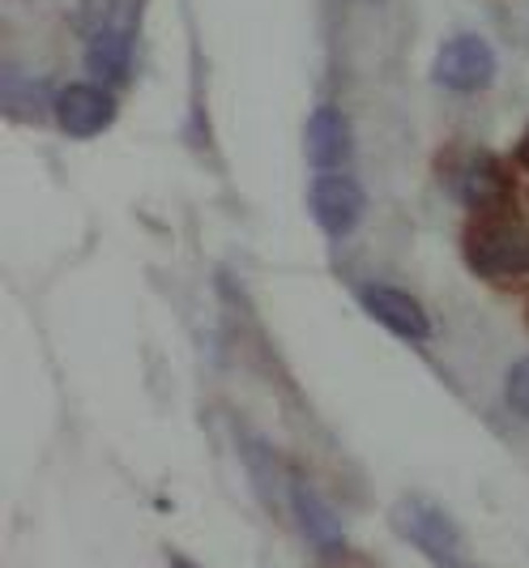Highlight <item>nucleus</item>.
<instances>
[{"instance_id":"obj_1","label":"nucleus","mask_w":529,"mask_h":568,"mask_svg":"<svg viewBox=\"0 0 529 568\" xmlns=\"http://www.w3.org/2000/svg\"><path fill=\"white\" fill-rule=\"evenodd\" d=\"M466 261L482 278L529 274V227L521 219H512V210L474 214L466 231Z\"/></svg>"},{"instance_id":"obj_2","label":"nucleus","mask_w":529,"mask_h":568,"mask_svg":"<svg viewBox=\"0 0 529 568\" xmlns=\"http://www.w3.org/2000/svg\"><path fill=\"white\" fill-rule=\"evenodd\" d=\"M393 530L410 542V547H418L436 568H466L461 530H457V521L440 505H431L423 496L397 500L393 505Z\"/></svg>"},{"instance_id":"obj_3","label":"nucleus","mask_w":529,"mask_h":568,"mask_svg":"<svg viewBox=\"0 0 529 568\" xmlns=\"http://www.w3.org/2000/svg\"><path fill=\"white\" fill-rule=\"evenodd\" d=\"M431 78L445 90H457V94H478V90L496 82V52L482 34H457L436 52Z\"/></svg>"},{"instance_id":"obj_4","label":"nucleus","mask_w":529,"mask_h":568,"mask_svg":"<svg viewBox=\"0 0 529 568\" xmlns=\"http://www.w3.org/2000/svg\"><path fill=\"white\" fill-rule=\"evenodd\" d=\"M452 193L470 214H496L512 205V175L491 150H474L461 168L452 171Z\"/></svg>"},{"instance_id":"obj_5","label":"nucleus","mask_w":529,"mask_h":568,"mask_svg":"<svg viewBox=\"0 0 529 568\" xmlns=\"http://www.w3.org/2000/svg\"><path fill=\"white\" fill-rule=\"evenodd\" d=\"M307 210H312L316 227L325 231V235L342 240V235H350V231L363 223L367 197H363V189L350 180V175L325 171V175L312 180V189H307Z\"/></svg>"},{"instance_id":"obj_6","label":"nucleus","mask_w":529,"mask_h":568,"mask_svg":"<svg viewBox=\"0 0 529 568\" xmlns=\"http://www.w3.org/2000/svg\"><path fill=\"white\" fill-rule=\"evenodd\" d=\"M52 108H57L60 129L85 142V138H99L115 120V94L103 82H73L52 99Z\"/></svg>"},{"instance_id":"obj_7","label":"nucleus","mask_w":529,"mask_h":568,"mask_svg":"<svg viewBox=\"0 0 529 568\" xmlns=\"http://www.w3.org/2000/svg\"><path fill=\"white\" fill-rule=\"evenodd\" d=\"M363 300V313L376 316L389 334L406 342H427L431 338V321L423 313V304H418L415 295H406V291H397V286H385V283H367L359 291Z\"/></svg>"},{"instance_id":"obj_8","label":"nucleus","mask_w":529,"mask_h":568,"mask_svg":"<svg viewBox=\"0 0 529 568\" xmlns=\"http://www.w3.org/2000/svg\"><path fill=\"white\" fill-rule=\"evenodd\" d=\"M350 150H355V138H350V120H346L342 108L325 103V108H316V112L307 115L304 154H307V163H312V168L316 171L346 168Z\"/></svg>"},{"instance_id":"obj_9","label":"nucleus","mask_w":529,"mask_h":568,"mask_svg":"<svg viewBox=\"0 0 529 568\" xmlns=\"http://www.w3.org/2000/svg\"><path fill=\"white\" fill-rule=\"evenodd\" d=\"M291 505H295V517H299V530L325 556H342L346 551V530H342L337 513L325 505V496L307 484V479H291Z\"/></svg>"},{"instance_id":"obj_10","label":"nucleus","mask_w":529,"mask_h":568,"mask_svg":"<svg viewBox=\"0 0 529 568\" xmlns=\"http://www.w3.org/2000/svg\"><path fill=\"white\" fill-rule=\"evenodd\" d=\"M129 64H133V34L124 27H103L99 34L85 39V69L103 85L129 82Z\"/></svg>"},{"instance_id":"obj_11","label":"nucleus","mask_w":529,"mask_h":568,"mask_svg":"<svg viewBox=\"0 0 529 568\" xmlns=\"http://www.w3.org/2000/svg\"><path fill=\"white\" fill-rule=\"evenodd\" d=\"M503 402L529 419V359H517L512 368H508V381H503Z\"/></svg>"},{"instance_id":"obj_12","label":"nucleus","mask_w":529,"mask_h":568,"mask_svg":"<svg viewBox=\"0 0 529 568\" xmlns=\"http://www.w3.org/2000/svg\"><path fill=\"white\" fill-rule=\"evenodd\" d=\"M512 163H517V168H526V171H529V129H526V138L517 142V150H512Z\"/></svg>"},{"instance_id":"obj_13","label":"nucleus","mask_w":529,"mask_h":568,"mask_svg":"<svg viewBox=\"0 0 529 568\" xmlns=\"http://www.w3.org/2000/svg\"><path fill=\"white\" fill-rule=\"evenodd\" d=\"M171 568H196L193 560H184V556H171Z\"/></svg>"}]
</instances>
